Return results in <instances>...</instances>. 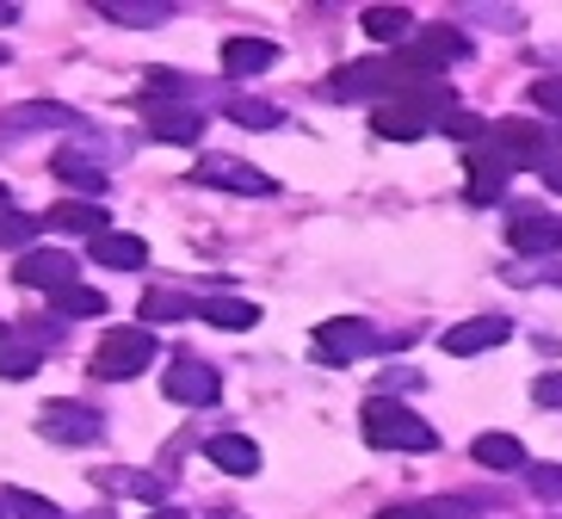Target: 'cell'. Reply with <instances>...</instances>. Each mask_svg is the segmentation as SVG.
I'll return each instance as SVG.
<instances>
[{
  "label": "cell",
  "instance_id": "cell-15",
  "mask_svg": "<svg viewBox=\"0 0 562 519\" xmlns=\"http://www.w3.org/2000/svg\"><path fill=\"white\" fill-rule=\"evenodd\" d=\"M272 63H279V44H272V37H229V44H223V75H235V81L266 75Z\"/></svg>",
  "mask_w": 562,
  "mask_h": 519
},
{
  "label": "cell",
  "instance_id": "cell-12",
  "mask_svg": "<svg viewBox=\"0 0 562 519\" xmlns=\"http://www.w3.org/2000/svg\"><path fill=\"white\" fill-rule=\"evenodd\" d=\"M507 248H513V253H526V260L562 253V217H544V211H526V217H513Z\"/></svg>",
  "mask_w": 562,
  "mask_h": 519
},
{
  "label": "cell",
  "instance_id": "cell-35",
  "mask_svg": "<svg viewBox=\"0 0 562 519\" xmlns=\"http://www.w3.org/2000/svg\"><path fill=\"white\" fill-rule=\"evenodd\" d=\"M37 371V352L32 347H0V377L13 384V377H32Z\"/></svg>",
  "mask_w": 562,
  "mask_h": 519
},
{
  "label": "cell",
  "instance_id": "cell-9",
  "mask_svg": "<svg viewBox=\"0 0 562 519\" xmlns=\"http://www.w3.org/2000/svg\"><path fill=\"white\" fill-rule=\"evenodd\" d=\"M402 56H408L414 75H439V68L470 56V37H463L458 25H427V32L414 37V50H402Z\"/></svg>",
  "mask_w": 562,
  "mask_h": 519
},
{
  "label": "cell",
  "instance_id": "cell-8",
  "mask_svg": "<svg viewBox=\"0 0 562 519\" xmlns=\"http://www.w3.org/2000/svg\"><path fill=\"white\" fill-rule=\"evenodd\" d=\"M13 279L56 297V291L75 285V253H68V248H32V253H19V260H13Z\"/></svg>",
  "mask_w": 562,
  "mask_h": 519
},
{
  "label": "cell",
  "instance_id": "cell-13",
  "mask_svg": "<svg viewBox=\"0 0 562 519\" xmlns=\"http://www.w3.org/2000/svg\"><path fill=\"white\" fill-rule=\"evenodd\" d=\"M463 168H470V199L476 204H495L501 192H507V161H501L488 143H476V149H463Z\"/></svg>",
  "mask_w": 562,
  "mask_h": 519
},
{
  "label": "cell",
  "instance_id": "cell-25",
  "mask_svg": "<svg viewBox=\"0 0 562 519\" xmlns=\"http://www.w3.org/2000/svg\"><path fill=\"white\" fill-rule=\"evenodd\" d=\"M470 458H476L482 470H526V445L513 433H482L476 445H470Z\"/></svg>",
  "mask_w": 562,
  "mask_h": 519
},
{
  "label": "cell",
  "instance_id": "cell-40",
  "mask_svg": "<svg viewBox=\"0 0 562 519\" xmlns=\"http://www.w3.org/2000/svg\"><path fill=\"white\" fill-rule=\"evenodd\" d=\"M7 19H13V7H7V0H0V25H7Z\"/></svg>",
  "mask_w": 562,
  "mask_h": 519
},
{
  "label": "cell",
  "instance_id": "cell-37",
  "mask_svg": "<svg viewBox=\"0 0 562 519\" xmlns=\"http://www.w3.org/2000/svg\"><path fill=\"white\" fill-rule=\"evenodd\" d=\"M531 396H538L544 408H562V371H544V377L531 384Z\"/></svg>",
  "mask_w": 562,
  "mask_h": 519
},
{
  "label": "cell",
  "instance_id": "cell-2",
  "mask_svg": "<svg viewBox=\"0 0 562 519\" xmlns=\"http://www.w3.org/2000/svg\"><path fill=\"white\" fill-rule=\"evenodd\" d=\"M414 87H427V75H414L408 56H390V63H352L334 75V100H408Z\"/></svg>",
  "mask_w": 562,
  "mask_h": 519
},
{
  "label": "cell",
  "instance_id": "cell-20",
  "mask_svg": "<svg viewBox=\"0 0 562 519\" xmlns=\"http://www.w3.org/2000/svg\"><path fill=\"white\" fill-rule=\"evenodd\" d=\"M371 131H378L383 143H420L432 124L414 112V105H378V112H371Z\"/></svg>",
  "mask_w": 562,
  "mask_h": 519
},
{
  "label": "cell",
  "instance_id": "cell-17",
  "mask_svg": "<svg viewBox=\"0 0 562 519\" xmlns=\"http://www.w3.org/2000/svg\"><path fill=\"white\" fill-rule=\"evenodd\" d=\"M93 13L112 19V25L149 32V25H167V19H173V7H167V0H93Z\"/></svg>",
  "mask_w": 562,
  "mask_h": 519
},
{
  "label": "cell",
  "instance_id": "cell-4",
  "mask_svg": "<svg viewBox=\"0 0 562 519\" xmlns=\"http://www.w3.org/2000/svg\"><path fill=\"white\" fill-rule=\"evenodd\" d=\"M488 149H495L507 168H538V173H544L550 136L538 131L531 117H501V124H488Z\"/></svg>",
  "mask_w": 562,
  "mask_h": 519
},
{
  "label": "cell",
  "instance_id": "cell-45",
  "mask_svg": "<svg viewBox=\"0 0 562 519\" xmlns=\"http://www.w3.org/2000/svg\"><path fill=\"white\" fill-rule=\"evenodd\" d=\"M87 519H105V514H87Z\"/></svg>",
  "mask_w": 562,
  "mask_h": 519
},
{
  "label": "cell",
  "instance_id": "cell-11",
  "mask_svg": "<svg viewBox=\"0 0 562 519\" xmlns=\"http://www.w3.org/2000/svg\"><path fill=\"white\" fill-rule=\"evenodd\" d=\"M507 335H513L507 316H470V321H458V328H446L439 347H446L451 359H476V352H488V347H507Z\"/></svg>",
  "mask_w": 562,
  "mask_h": 519
},
{
  "label": "cell",
  "instance_id": "cell-32",
  "mask_svg": "<svg viewBox=\"0 0 562 519\" xmlns=\"http://www.w3.org/2000/svg\"><path fill=\"white\" fill-rule=\"evenodd\" d=\"M7 507H13L19 519H63V507L44 501V495H32V488H13V495H7Z\"/></svg>",
  "mask_w": 562,
  "mask_h": 519
},
{
  "label": "cell",
  "instance_id": "cell-42",
  "mask_svg": "<svg viewBox=\"0 0 562 519\" xmlns=\"http://www.w3.org/2000/svg\"><path fill=\"white\" fill-rule=\"evenodd\" d=\"M7 514H13V507H7V501H0V519H7Z\"/></svg>",
  "mask_w": 562,
  "mask_h": 519
},
{
  "label": "cell",
  "instance_id": "cell-39",
  "mask_svg": "<svg viewBox=\"0 0 562 519\" xmlns=\"http://www.w3.org/2000/svg\"><path fill=\"white\" fill-rule=\"evenodd\" d=\"M149 519H186V514H180V507H155Z\"/></svg>",
  "mask_w": 562,
  "mask_h": 519
},
{
  "label": "cell",
  "instance_id": "cell-18",
  "mask_svg": "<svg viewBox=\"0 0 562 519\" xmlns=\"http://www.w3.org/2000/svg\"><path fill=\"white\" fill-rule=\"evenodd\" d=\"M50 173L63 185H75V192H87V199H100V192H105V168H100V161H87V155H75V149H56L50 155Z\"/></svg>",
  "mask_w": 562,
  "mask_h": 519
},
{
  "label": "cell",
  "instance_id": "cell-19",
  "mask_svg": "<svg viewBox=\"0 0 562 519\" xmlns=\"http://www.w3.org/2000/svg\"><path fill=\"white\" fill-rule=\"evenodd\" d=\"M44 229H56V235H93V241H100V235H105V211L93 199L56 204L50 217H44Z\"/></svg>",
  "mask_w": 562,
  "mask_h": 519
},
{
  "label": "cell",
  "instance_id": "cell-23",
  "mask_svg": "<svg viewBox=\"0 0 562 519\" xmlns=\"http://www.w3.org/2000/svg\"><path fill=\"white\" fill-rule=\"evenodd\" d=\"M199 316L211 321V328L241 335V328H254V321H260V303H248V297H199Z\"/></svg>",
  "mask_w": 562,
  "mask_h": 519
},
{
  "label": "cell",
  "instance_id": "cell-41",
  "mask_svg": "<svg viewBox=\"0 0 562 519\" xmlns=\"http://www.w3.org/2000/svg\"><path fill=\"white\" fill-rule=\"evenodd\" d=\"M7 204H13V192H7V185H0V211H7Z\"/></svg>",
  "mask_w": 562,
  "mask_h": 519
},
{
  "label": "cell",
  "instance_id": "cell-7",
  "mask_svg": "<svg viewBox=\"0 0 562 519\" xmlns=\"http://www.w3.org/2000/svg\"><path fill=\"white\" fill-rule=\"evenodd\" d=\"M192 180H199V185H223V192H241V199H272V192H279L272 173L241 168V161H229V155H204L199 168H192Z\"/></svg>",
  "mask_w": 562,
  "mask_h": 519
},
{
  "label": "cell",
  "instance_id": "cell-29",
  "mask_svg": "<svg viewBox=\"0 0 562 519\" xmlns=\"http://www.w3.org/2000/svg\"><path fill=\"white\" fill-rule=\"evenodd\" d=\"M56 316H105V297H100V291H93V285H68V291H56Z\"/></svg>",
  "mask_w": 562,
  "mask_h": 519
},
{
  "label": "cell",
  "instance_id": "cell-27",
  "mask_svg": "<svg viewBox=\"0 0 562 519\" xmlns=\"http://www.w3.org/2000/svg\"><path fill=\"white\" fill-rule=\"evenodd\" d=\"M50 124H75V112H63V105H19V112L0 117V131H50Z\"/></svg>",
  "mask_w": 562,
  "mask_h": 519
},
{
  "label": "cell",
  "instance_id": "cell-34",
  "mask_svg": "<svg viewBox=\"0 0 562 519\" xmlns=\"http://www.w3.org/2000/svg\"><path fill=\"white\" fill-rule=\"evenodd\" d=\"M446 136H451V143H470V149H476V143H488V124H482L476 112H458V117H446Z\"/></svg>",
  "mask_w": 562,
  "mask_h": 519
},
{
  "label": "cell",
  "instance_id": "cell-5",
  "mask_svg": "<svg viewBox=\"0 0 562 519\" xmlns=\"http://www.w3.org/2000/svg\"><path fill=\"white\" fill-rule=\"evenodd\" d=\"M149 359H155L149 328H112L100 340V352H93V371L100 377H136V371H149Z\"/></svg>",
  "mask_w": 562,
  "mask_h": 519
},
{
  "label": "cell",
  "instance_id": "cell-21",
  "mask_svg": "<svg viewBox=\"0 0 562 519\" xmlns=\"http://www.w3.org/2000/svg\"><path fill=\"white\" fill-rule=\"evenodd\" d=\"M204 452H211L216 470H229V476H254V470H260V445H254V439H241V433H216Z\"/></svg>",
  "mask_w": 562,
  "mask_h": 519
},
{
  "label": "cell",
  "instance_id": "cell-28",
  "mask_svg": "<svg viewBox=\"0 0 562 519\" xmlns=\"http://www.w3.org/2000/svg\"><path fill=\"white\" fill-rule=\"evenodd\" d=\"M180 316H199V303L180 297V291H149L143 297V321H180Z\"/></svg>",
  "mask_w": 562,
  "mask_h": 519
},
{
  "label": "cell",
  "instance_id": "cell-3",
  "mask_svg": "<svg viewBox=\"0 0 562 519\" xmlns=\"http://www.w3.org/2000/svg\"><path fill=\"white\" fill-rule=\"evenodd\" d=\"M310 347H315L322 365H359V359H371V352H390V347H383V335L364 316H328L310 335Z\"/></svg>",
  "mask_w": 562,
  "mask_h": 519
},
{
  "label": "cell",
  "instance_id": "cell-43",
  "mask_svg": "<svg viewBox=\"0 0 562 519\" xmlns=\"http://www.w3.org/2000/svg\"><path fill=\"white\" fill-rule=\"evenodd\" d=\"M211 519H235V514H211Z\"/></svg>",
  "mask_w": 562,
  "mask_h": 519
},
{
  "label": "cell",
  "instance_id": "cell-38",
  "mask_svg": "<svg viewBox=\"0 0 562 519\" xmlns=\"http://www.w3.org/2000/svg\"><path fill=\"white\" fill-rule=\"evenodd\" d=\"M544 185H550V192H562V149L544 161Z\"/></svg>",
  "mask_w": 562,
  "mask_h": 519
},
{
  "label": "cell",
  "instance_id": "cell-16",
  "mask_svg": "<svg viewBox=\"0 0 562 519\" xmlns=\"http://www.w3.org/2000/svg\"><path fill=\"white\" fill-rule=\"evenodd\" d=\"M93 260L112 272H143L149 267V241L143 235H124V229H105L100 241H93Z\"/></svg>",
  "mask_w": 562,
  "mask_h": 519
},
{
  "label": "cell",
  "instance_id": "cell-36",
  "mask_svg": "<svg viewBox=\"0 0 562 519\" xmlns=\"http://www.w3.org/2000/svg\"><path fill=\"white\" fill-rule=\"evenodd\" d=\"M538 112H550V117H562V81H531V93H526Z\"/></svg>",
  "mask_w": 562,
  "mask_h": 519
},
{
  "label": "cell",
  "instance_id": "cell-14",
  "mask_svg": "<svg viewBox=\"0 0 562 519\" xmlns=\"http://www.w3.org/2000/svg\"><path fill=\"white\" fill-rule=\"evenodd\" d=\"M93 488H105V495H136V501L161 507L167 483L161 476H149V470H124V464H100L93 470Z\"/></svg>",
  "mask_w": 562,
  "mask_h": 519
},
{
  "label": "cell",
  "instance_id": "cell-22",
  "mask_svg": "<svg viewBox=\"0 0 562 519\" xmlns=\"http://www.w3.org/2000/svg\"><path fill=\"white\" fill-rule=\"evenodd\" d=\"M149 124H155V136L161 143H199V131H204V117L192 112V105H149Z\"/></svg>",
  "mask_w": 562,
  "mask_h": 519
},
{
  "label": "cell",
  "instance_id": "cell-6",
  "mask_svg": "<svg viewBox=\"0 0 562 519\" xmlns=\"http://www.w3.org/2000/svg\"><path fill=\"white\" fill-rule=\"evenodd\" d=\"M161 396H167V403H180V408H204V403L223 396V377H216L204 359H173L167 377H161Z\"/></svg>",
  "mask_w": 562,
  "mask_h": 519
},
{
  "label": "cell",
  "instance_id": "cell-24",
  "mask_svg": "<svg viewBox=\"0 0 562 519\" xmlns=\"http://www.w3.org/2000/svg\"><path fill=\"white\" fill-rule=\"evenodd\" d=\"M378 519H476V501H458V495H432V501H402V507H383Z\"/></svg>",
  "mask_w": 562,
  "mask_h": 519
},
{
  "label": "cell",
  "instance_id": "cell-31",
  "mask_svg": "<svg viewBox=\"0 0 562 519\" xmlns=\"http://www.w3.org/2000/svg\"><path fill=\"white\" fill-rule=\"evenodd\" d=\"M526 488L538 501L562 507V464H526Z\"/></svg>",
  "mask_w": 562,
  "mask_h": 519
},
{
  "label": "cell",
  "instance_id": "cell-26",
  "mask_svg": "<svg viewBox=\"0 0 562 519\" xmlns=\"http://www.w3.org/2000/svg\"><path fill=\"white\" fill-rule=\"evenodd\" d=\"M359 25L371 44H396V37H408V7H371Z\"/></svg>",
  "mask_w": 562,
  "mask_h": 519
},
{
  "label": "cell",
  "instance_id": "cell-30",
  "mask_svg": "<svg viewBox=\"0 0 562 519\" xmlns=\"http://www.w3.org/2000/svg\"><path fill=\"white\" fill-rule=\"evenodd\" d=\"M223 112H229L241 131H279V105H266V100H229Z\"/></svg>",
  "mask_w": 562,
  "mask_h": 519
},
{
  "label": "cell",
  "instance_id": "cell-10",
  "mask_svg": "<svg viewBox=\"0 0 562 519\" xmlns=\"http://www.w3.org/2000/svg\"><path fill=\"white\" fill-rule=\"evenodd\" d=\"M37 433L50 439V445H93L105 433V420L93 408H75V403H50L37 415Z\"/></svg>",
  "mask_w": 562,
  "mask_h": 519
},
{
  "label": "cell",
  "instance_id": "cell-44",
  "mask_svg": "<svg viewBox=\"0 0 562 519\" xmlns=\"http://www.w3.org/2000/svg\"><path fill=\"white\" fill-rule=\"evenodd\" d=\"M0 347H7V328H0Z\"/></svg>",
  "mask_w": 562,
  "mask_h": 519
},
{
  "label": "cell",
  "instance_id": "cell-33",
  "mask_svg": "<svg viewBox=\"0 0 562 519\" xmlns=\"http://www.w3.org/2000/svg\"><path fill=\"white\" fill-rule=\"evenodd\" d=\"M32 235H37L32 217H19V211H0V248H25V253H32Z\"/></svg>",
  "mask_w": 562,
  "mask_h": 519
},
{
  "label": "cell",
  "instance_id": "cell-1",
  "mask_svg": "<svg viewBox=\"0 0 562 519\" xmlns=\"http://www.w3.org/2000/svg\"><path fill=\"white\" fill-rule=\"evenodd\" d=\"M359 427H364V445H378V452H414V458L439 452V433L408 403H396V396H371Z\"/></svg>",
  "mask_w": 562,
  "mask_h": 519
}]
</instances>
